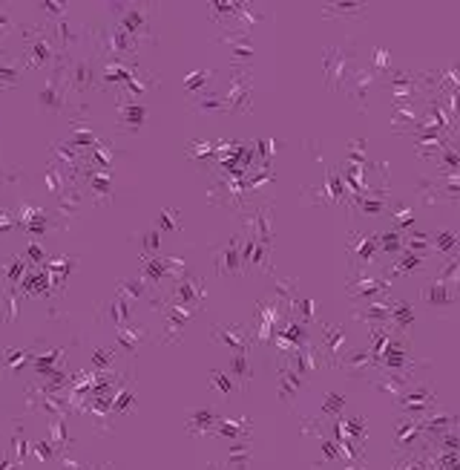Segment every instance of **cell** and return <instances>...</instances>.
Returning <instances> with one entry per match:
<instances>
[{
	"mask_svg": "<svg viewBox=\"0 0 460 470\" xmlns=\"http://www.w3.org/2000/svg\"><path fill=\"white\" fill-rule=\"evenodd\" d=\"M346 251L351 257L354 269L366 271L374 263V254H377V237H369L362 231H348V240H346Z\"/></svg>",
	"mask_w": 460,
	"mask_h": 470,
	"instance_id": "6da1fadb",
	"label": "cell"
},
{
	"mask_svg": "<svg viewBox=\"0 0 460 470\" xmlns=\"http://www.w3.org/2000/svg\"><path fill=\"white\" fill-rule=\"evenodd\" d=\"M322 61H325L328 87H331V90H340V87L348 81V64L354 61V52H351V50H336V46H331V50H325Z\"/></svg>",
	"mask_w": 460,
	"mask_h": 470,
	"instance_id": "7a4b0ae2",
	"label": "cell"
},
{
	"mask_svg": "<svg viewBox=\"0 0 460 470\" xmlns=\"http://www.w3.org/2000/svg\"><path fill=\"white\" fill-rule=\"evenodd\" d=\"M173 297L181 303V306H196V303H202L205 297V286H202V280L199 277H193V274H179L176 277V283H173Z\"/></svg>",
	"mask_w": 460,
	"mask_h": 470,
	"instance_id": "3957f363",
	"label": "cell"
},
{
	"mask_svg": "<svg viewBox=\"0 0 460 470\" xmlns=\"http://www.w3.org/2000/svg\"><path fill=\"white\" fill-rule=\"evenodd\" d=\"M423 300L431 309H452L457 303V286H449L443 280H431L429 286H423Z\"/></svg>",
	"mask_w": 460,
	"mask_h": 470,
	"instance_id": "277c9868",
	"label": "cell"
},
{
	"mask_svg": "<svg viewBox=\"0 0 460 470\" xmlns=\"http://www.w3.org/2000/svg\"><path fill=\"white\" fill-rule=\"evenodd\" d=\"M213 266H216V271H219L222 277H228V274H239L242 269V251H239V237H230V243H225L219 251H216V257H213Z\"/></svg>",
	"mask_w": 460,
	"mask_h": 470,
	"instance_id": "5b68a950",
	"label": "cell"
},
{
	"mask_svg": "<svg viewBox=\"0 0 460 470\" xmlns=\"http://www.w3.org/2000/svg\"><path fill=\"white\" fill-rule=\"evenodd\" d=\"M385 289H389V280L385 277H369V274H359L354 283L348 286V294L351 297H359V300H369L374 303V297H380Z\"/></svg>",
	"mask_w": 460,
	"mask_h": 470,
	"instance_id": "8992f818",
	"label": "cell"
},
{
	"mask_svg": "<svg viewBox=\"0 0 460 470\" xmlns=\"http://www.w3.org/2000/svg\"><path fill=\"white\" fill-rule=\"evenodd\" d=\"M334 364H340L348 375L359 378V375H366V372H369V366L377 364V358L371 355L369 349H354V352H343V358H336Z\"/></svg>",
	"mask_w": 460,
	"mask_h": 470,
	"instance_id": "52a82bcc",
	"label": "cell"
},
{
	"mask_svg": "<svg viewBox=\"0 0 460 470\" xmlns=\"http://www.w3.org/2000/svg\"><path fill=\"white\" fill-rule=\"evenodd\" d=\"M213 332H216V341H222L225 346L233 349V355H248L251 338L245 332H239V326H219V323H216Z\"/></svg>",
	"mask_w": 460,
	"mask_h": 470,
	"instance_id": "ba28073f",
	"label": "cell"
},
{
	"mask_svg": "<svg viewBox=\"0 0 460 470\" xmlns=\"http://www.w3.org/2000/svg\"><path fill=\"white\" fill-rule=\"evenodd\" d=\"M222 421V415L216 413V410H207V407H202V410H196L190 418H187V433H193V436H205V433H213L216 430V425Z\"/></svg>",
	"mask_w": 460,
	"mask_h": 470,
	"instance_id": "9c48e42d",
	"label": "cell"
},
{
	"mask_svg": "<svg viewBox=\"0 0 460 470\" xmlns=\"http://www.w3.org/2000/svg\"><path fill=\"white\" fill-rule=\"evenodd\" d=\"M248 99H251V81H248V73L239 76L228 92V101H225V110H236V113H245L248 110Z\"/></svg>",
	"mask_w": 460,
	"mask_h": 470,
	"instance_id": "30bf717a",
	"label": "cell"
},
{
	"mask_svg": "<svg viewBox=\"0 0 460 470\" xmlns=\"http://www.w3.org/2000/svg\"><path fill=\"white\" fill-rule=\"evenodd\" d=\"M251 231H253V240L262 243V245H271V237H274V220H271V208H262L253 214L251 220Z\"/></svg>",
	"mask_w": 460,
	"mask_h": 470,
	"instance_id": "8fae6325",
	"label": "cell"
},
{
	"mask_svg": "<svg viewBox=\"0 0 460 470\" xmlns=\"http://www.w3.org/2000/svg\"><path fill=\"white\" fill-rule=\"evenodd\" d=\"M302 387H305L302 375H297L290 366H282V378H279V398H282V401L290 404V401H294V395H297Z\"/></svg>",
	"mask_w": 460,
	"mask_h": 470,
	"instance_id": "7c38bea8",
	"label": "cell"
},
{
	"mask_svg": "<svg viewBox=\"0 0 460 470\" xmlns=\"http://www.w3.org/2000/svg\"><path fill=\"white\" fill-rule=\"evenodd\" d=\"M343 346H346V332L340 326H325V332H322V352L331 358V361H336L343 355Z\"/></svg>",
	"mask_w": 460,
	"mask_h": 470,
	"instance_id": "4fadbf2b",
	"label": "cell"
},
{
	"mask_svg": "<svg viewBox=\"0 0 460 470\" xmlns=\"http://www.w3.org/2000/svg\"><path fill=\"white\" fill-rule=\"evenodd\" d=\"M420 433H423V427H420L417 418H403L400 425H397V448H400V450H408L411 444L420 439Z\"/></svg>",
	"mask_w": 460,
	"mask_h": 470,
	"instance_id": "5bb4252c",
	"label": "cell"
},
{
	"mask_svg": "<svg viewBox=\"0 0 460 470\" xmlns=\"http://www.w3.org/2000/svg\"><path fill=\"white\" fill-rule=\"evenodd\" d=\"M389 323L397 329V332H406V329L415 323V309H411L406 300L392 303V306H389Z\"/></svg>",
	"mask_w": 460,
	"mask_h": 470,
	"instance_id": "9a60e30c",
	"label": "cell"
},
{
	"mask_svg": "<svg viewBox=\"0 0 460 470\" xmlns=\"http://www.w3.org/2000/svg\"><path fill=\"white\" fill-rule=\"evenodd\" d=\"M374 387L385 395H403L408 390V375H400V372H389V375H383V378L374 381Z\"/></svg>",
	"mask_w": 460,
	"mask_h": 470,
	"instance_id": "2e32d148",
	"label": "cell"
},
{
	"mask_svg": "<svg viewBox=\"0 0 460 470\" xmlns=\"http://www.w3.org/2000/svg\"><path fill=\"white\" fill-rule=\"evenodd\" d=\"M357 320H369L374 329H385L389 326V306L385 303H369L362 312H357Z\"/></svg>",
	"mask_w": 460,
	"mask_h": 470,
	"instance_id": "e0dca14e",
	"label": "cell"
},
{
	"mask_svg": "<svg viewBox=\"0 0 460 470\" xmlns=\"http://www.w3.org/2000/svg\"><path fill=\"white\" fill-rule=\"evenodd\" d=\"M115 338H118V343H121V346H124V352H127V355H133V352L138 349V343H141L144 338H147V335H144V329H141V326H138V329L121 326L118 332H115Z\"/></svg>",
	"mask_w": 460,
	"mask_h": 470,
	"instance_id": "ac0fdd59",
	"label": "cell"
},
{
	"mask_svg": "<svg viewBox=\"0 0 460 470\" xmlns=\"http://www.w3.org/2000/svg\"><path fill=\"white\" fill-rule=\"evenodd\" d=\"M230 378L239 381V387H248L251 381V366H248V355H233L230 358Z\"/></svg>",
	"mask_w": 460,
	"mask_h": 470,
	"instance_id": "d6986e66",
	"label": "cell"
},
{
	"mask_svg": "<svg viewBox=\"0 0 460 470\" xmlns=\"http://www.w3.org/2000/svg\"><path fill=\"white\" fill-rule=\"evenodd\" d=\"M104 318H110V320H115V323L121 326L124 320H130V303H127L124 297L110 300V303H107V309H104Z\"/></svg>",
	"mask_w": 460,
	"mask_h": 470,
	"instance_id": "ffe728a7",
	"label": "cell"
},
{
	"mask_svg": "<svg viewBox=\"0 0 460 470\" xmlns=\"http://www.w3.org/2000/svg\"><path fill=\"white\" fill-rule=\"evenodd\" d=\"M431 240H434L431 245L438 248L440 254H449V257L457 254V231H440V234H434Z\"/></svg>",
	"mask_w": 460,
	"mask_h": 470,
	"instance_id": "44dd1931",
	"label": "cell"
},
{
	"mask_svg": "<svg viewBox=\"0 0 460 470\" xmlns=\"http://www.w3.org/2000/svg\"><path fill=\"white\" fill-rule=\"evenodd\" d=\"M213 433H219V436H230V439H242V436H248L251 433V421H242V425H236V421H219L216 425Z\"/></svg>",
	"mask_w": 460,
	"mask_h": 470,
	"instance_id": "7402d4cb",
	"label": "cell"
},
{
	"mask_svg": "<svg viewBox=\"0 0 460 470\" xmlns=\"http://www.w3.org/2000/svg\"><path fill=\"white\" fill-rule=\"evenodd\" d=\"M423 266V257L420 254H406V257H400L397 263H392V271L389 274H408V271H417Z\"/></svg>",
	"mask_w": 460,
	"mask_h": 470,
	"instance_id": "603a6c76",
	"label": "cell"
},
{
	"mask_svg": "<svg viewBox=\"0 0 460 470\" xmlns=\"http://www.w3.org/2000/svg\"><path fill=\"white\" fill-rule=\"evenodd\" d=\"M343 410H346V395H343V392H328V395H325V404H322V415L340 418Z\"/></svg>",
	"mask_w": 460,
	"mask_h": 470,
	"instance_id": "cb8c5ba5",
	"label": "cell"
},
{
	"mask_svg": "<svg viewBox=\"0 0 460 470\" xmlns=\"http://www.w3.org/2000/svg\"><path fill=\"white\" fill-rule=\"evenodd\" d=\"M144 113H147V110H144L138 101H130V104H124V107H121V122H124V124H144Z\"/></svg>",
	"mask_w": 460,
	"mask_h": 470,
	"instance_id": "d4e9b609",
	"label": "cell"
},
{
	"mask_svg": "<svg viewBox=\"0 0 460 470\" xmlns=\"http://www.w3.org/2000/svg\"><path fill=\"white\" fill-rule=\"evenodd\" d=\"M210 384H213L216 390H219L222 395H230V392L236 390V381L230 378L228 372H222V369H213V372H210Z\"/></svg>",
	"mask_w": 460,
	"mask_h": 470,
	"instance_id": "484cf974",
	"label": "cell"
},
{
	"mask_svg": "<svg viewBox=\"0 0 460 470\" xmlns=\"http://www.w3.org/2000/svg\"><path fill=\"white\" fill-rule=\"evenodd\" d=\"M133 407H135V395H133V390H121V392H115V398H112V410H115V413H133Z\"/></svg>",
	"mask_w": 460,
	"mask_h": 470,
	"instance_id": "4316f807",
	"label": "cell"
},
{
	"mask_svg": "<svg viewBox=\"0 0 460 470\" xmlns=\"http://www.w3.org/2000/svg\"><path fill=\"white\" fill-rule=\"evenodd\" d=\"M377 248L383 251H400L403 248V237H400V231H385L377 237Z\"/></svg>",
	"mask_w": 460,
	"mask_h": 470,
	"instance_id": "83f0119b",
	"label": "cell"
},
{
	"mask_svg": "<svg viewBox=\"0 0 460 470\" xmlns=\"http://www.w3.org/2000/svg\"><path fill=\"white\" fill-rule=\"evenodd\" d=\"M392 217H394V225H397V228L415 225V217H411V208H408V205H397V208H392Z\"/></svg>",
	"mask_w": 460,
	"mask_h": 470,
	"instance_id": "f1b7e54d",
	"label": "cell"
},
{
	"mask_svg": "<svg viewBox=\"0 0 460 470\" xmlns=\"http://www.w3.org/2000/svg\"><path fill=\"white\" fill-rule=\"evenodd\" d=\"M290 306L297 309V315H299L305 323L313 320V300H308V297H305V300H297V297H294V300H290Z\"/></svg>",
	"mask_w": 460,
	"mask_h": 470,
	"instance_id": "f546056e",
	"label": "cell"
},
{
	"mask_svg": "<svg viewBox=\"0 0 460 470\" xmlns=\"http://www.w3.org/2000/svg\"><path fill=\"white\" fill-rule=\"evenodd\" d=\"M75 87H81V90L92 87V66L89 64H78L75 66Z\"/></svg>",
	"mask_w": 460,
	"mask_h": 470,
	"instance_id": "4dcf8cb0",
	"label": "cell"
},
{
	"mask_svg": "<svg viewBox=\"0 0 460 470\" xmlns=\"http://www.w3.org/2000/svg\"><path fill=\"white\" fill-rule=\"evenodd\" d=\"M394 470H426V464L420 459H415V456H400Z\"/></svg>",
	"mask_w": 460,
	"mask_h": 470,
	"instance_id": "1f68e13d",
	"label": "cell"
},
{
	"mask_svg": "<svg viewBox=\"0 0 460 470\" xmlns=\"http://www.w3.org/2000/svg\"><path fill=\"white\" fill-rule=\"evenodd\" d=\"M95 366H110L115 361V349H95Z\"/></svg>",
	"mask_w": 460,
	"mask_h": 470,
	"instance_id": "d6a6232c",
	"label": "cell"
},
{
	"mask_svg": "<svg viewBox=\"0 0 460 470\" xmlns=\"http://www.w3.org/2000/svg\"><path fill=\"white\" fill-rule=\"evenodd\" d=\"M121 286H124V292H130V294H144L147 292V283H144V280H121Z\"/></svg>",
	"mask_w": 460,
	"mask_h": 470,
	"instance_id": "836d02e7",
	"label": "cell"
},
{
	"mask_svg": "<svg viewBox=\"0 0 460 470\" xmlns=\"http://www.w3.org/2000/svg\"><path fill=\"white\" fill-rule=\"evenodd\" d=\"M385 208V202L383 199H362V211H366V214H380V211Z\"/></svg>",
	"mask_w": 460,
	"mask_h": 470,
	"instance_id": "e575fe53",
	"label": "cell"
},
{
	"mask_svg": "<svg viewBox=\"0 0 460 470\" xmlns=\"http://www.w3.org/2000/svg\"><path fill=\"white\" fill-rule=\"evenodd\" d=\"M176 214H173V211H164V214H161V220H158V228H167V231H176L179 228V222L173 220Z\"/></svg>",
	"mask_w": 460,
	"mask_h": 470,
	"instance_id": "d590c367",
	"label": "cell"
},
{
	"mask_svg": "<svg viewBox=\"0 0 460 470\" xmlns=\"http://www.w3.org/2000/svg\"><path fill=\"white\" fill-rule=\"evenodd\" d=\"M144 248H147V251H156L158 248V231L153 228V231H147V234H144V243H141Z\"/></svg>",
	"mask_w": 460,
	"mask_h": 470,
	"instance_id": "8d00e7d4",
	"label": "cell"
},
{
	"mask_svg": "<svg viewBox=\"0 0 460 470\" xmlns=\"http://www.w3.org/2000/svg\"><path fill=\"white\" fill-rule=\"evenodd\" d=\"M205 81H207V73H196V76H190V81H187V90H199Z\"/></svg>",
	"mask_w": 460,
	"mask_h": 470,
	"instance_id": "74e56055",
	"label": "cell"
},
{
	"mask_svg": "<svg viewBox=\"0 0 460 470\" xmlns=\"http://www.w3.org/2000/svg\"><path fill=\"white\" fill-rule=\"evenodd\" d=\"M374 66H385V50H377V52H374Z\"/></svg>",
	"mask_w": 460,
	"mask_h": 470,
	"instance_id": "f35d334b",
	"label": "cell"
},
{
	"mask_svg": "<svg viewBox=\"0 0 460 470\" xmlns=\"http://www.w3.org/2000/svg\"><path fill=\"white\" fill-rule=\"evenodd\" d=\"M348 470H366V467H357V464H351V467H348Z\"/></svg>",
	"mask_w": 460,
	"mask_h": 470,
	"instance_id": "ab89813d",
	"label": "cell"
}]
</instances>
